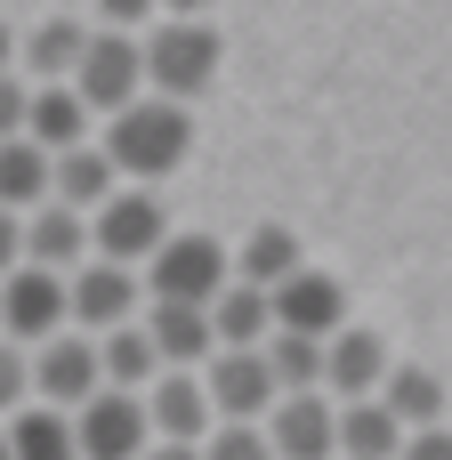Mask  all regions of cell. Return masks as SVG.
Segmentation results:
<instances>
[{
	"label": "cell",
	"instance_id": "6da1fadb",
	"mask_svg": "<svg viewBox=\"0 0 452 460\" xmlns=\"http://www.w3.org/2000/svg\"><path fill=\"white\" fill-rule=\"evenodd\" d=\"M97 146H105V162L121 170V186H154V178H170V170L194 154V113L170 105V97H137L129 113L105 121Z\"/></svg>",
	"mask_w": 452,
	"mask_h": 460
},
{
	"label": "cell",
	"instance_id": "7a4b0ae2",
	"mask_svg": "<svg viewBox=\"0 0 452 460\" xmlns=\"http://www.w3.org/2000/svg\"><path fill=\"white\" fill-rule=\"evenodd\" d=\"M218 57H226L218 24H202V16H162V24L146 32V89L170 97V105H194V97L218 81Z\"/></svg>",
	"mask_w": 452,
	"mask_h": 460
},
{
	"label": "cell",
	"instance_id": "3957f363",
	"mask_svg": "<svg viewBox=\"0 0 452 460\" xmlns=\"http://www.w3.org/2000/svg\"><path fill=\"white\" fill-rule=\"evenodd\" d=\"M146 291L154 307H218L235 291V251L218 234H170L162 259L146 267Z\"/></svg>",
	"mask_w": 452,
	"mask_h": 460
},
{
	"label": "cell",
	"instance_id": "277c9868",
	"mask_svg": "<svg viewBox=\"0 0 452 460\" xmlns=\"http://www.w3.org/2000/svg\"><path fill=\"white\" fill-rule=\"evenodd\" d=\"M73 97L89 105V113H129L137 97H154L146 89V40H129L121 24H97V40H89V57H81V73H73Z\"/></svg>",
	"mask_w": 452,
	"mask_h": 460
},
{
	"label": "cell",
	"instance_id": "5b68a950",
	"mask_svg": "<svg viewBox=\"0 0 452 460\" xmlns=\"http://www.w3.org/2000/svg\"><path fill=\"white\" fill-rule=\"evenodd\" d=\"M89 234H97V259H113V267H154L162 259V243H170V210H162V194L154 186H121L97 218H89Z\"/></svg>",
	"mask_w": 452,
	"mask_h": 460
},
{
	"label": "cell",
	"instance_id": "8992f818",
	"mask_svg": "<svg viewBox=\"0 0 452 460\" xmlns=\"http://www.w3.org/2000/svg\"><path fill=\"white\" fill-rule=\"evenodd\" d=\"M65 332H73V283L49 275V267H16V275L0 283V340L49 348V340H65Z\"/></svg>",
	"mask_w": 452,
	"mask_h": 460
},
{
	"label": "cell",
	"instance_id": "52a82bcc",
	"mask_svg": "<svg viewBox=\"0 0 452 460\" xmlns=\"http://www.w3.org/2000/svg\"><path fill=\"white\" fill-rule=\"evenodd\" d=\"M32 388H40L49 412H89L105 396V348L89 332H65V340L32 348Z\"/></svg>",
	"mask_w": 452,
	"mask_h": 460
},
{
	"label": "cell",
	"instance_id": "ba28073f",
	"mask_svg": "<svg viewBox=\"0 0 452 460\" xmlns=\"http://www.w3.org/2000/svg\"><path fill=\"white\" fill-rule=\"evenodd\" d=\"M202 388H210V404H218V429H267V412L283 404V380H275L267 348H259V356H218V364L202 372Z\"/></svg>",
	"mask_w": 452,
	"mask_h": 460
},
{
	"label": "cell",
	"instance_id": "9c48e42d",
	"mask_svg": "<svg viewBox=\"0 0 452 460\" xmlns=\"http://www.w3.org/2000/svg\"><path fill=\"white\" fill-rule=\"evenodd\" d=\"M73 429H81V460H146L154 453V412H146V396H121V388H105L89 412H73Z\"/></svg>",
	"mask_w": 452,
	"mask_h": 460
},
{
	"label": "cell",
	"instance_id": "30bf717a",
	"mask_svg": "<svg viewBox=\"0 0 452 460\" xmlns=\"http://www.w3.org/2000/svg\"><path fill=\"white\" fill-rule=\"evenodd\" d=\"M146 412H154V445H186V453H202V445L218 437V404H210L202 372H162L154 396H146Z\"/></svg>",
	"mask_w": 452,
	"mask_h": 460
},
{
	"label": "cell",
	"instance_id": "8fae6325",
	"mask_svg": "<svg viewBox=\"0 0 452 460\" xmlns=\"http://www.w3.org/2000/svg\"><path fill=\"white\" fill-rule=\"evenodd\" d=\"M137 267H113V259H89L81 275H73V332H89V340H105V332H121V323H137Z\"/></svg>",
	"mask_w": 452,
	"mask_h": 460
},
{
	"label": "cell",
	"instance_id": "7c38bea8",
	"mask_svg": "<svg viewBox=\"0 0 452 460\" xmlns=\"http://www.w3.org/2000/svg\"><path fill=\"white\" fill-rule=\"evenodd\" d=\"M275 299V332H291V340H340L348 332V291L323 275V267H307V275H291L283 291H267Z\"/></svg>",
	"mask_w": 452,
	"mask_h": 460
},
{
	"label": "cell",
	"instance_id": "4fadbf2b",
	"mask_svg": "<svg viewBox=\"0 0 452 460\" xmlns=\"http://www.w3.org/2000/svg\"><path fill=\"white\" fill-rule=\"evenodd\" d=\"M388 340L380 332H364V323H348L332 348H323V388H332V404H372L380 388H388Z\"/></svg>",
	"mask_w": 452,
	"mask_h": 460
},
{
	"label": "cell",
	"instance_id": "5bb4252c",
	"mask_svg": "<svg viewBox=\"0 0 452 460\" xmlns=\"http://www.w3.org/2000/svg\"><path fill=\"white\" fill-rule=\"evenodd\" d=\"M97 259V234H89V218L81 210H65V202H49V210H32L24 218V267H49V275H81Z\"/></svg>",
	"mask_w": 452,
	"mask_h": 460
},
{
	"label": "cell",
	"instance_id": "9a60e30c",
	"mask_svg": "<svg viewBox=\"0 0 452 460\" xmlns=\"http://www.w3.org/2000/svg\"><path fill=\"white\" fill-rule=\"evenodd\" d=\"M267 437H275L283 460H340V404H323V388L315 396H283L267 412Z\"/></svg>",
	"mask_w": 452,
	"mask_h": 460
},
{
	"label": "cell",
	"instance_id": "2e32d148",
	"mask_svg": "<svg viewBox=\"0 0 452 460\" xmlns=\"http://www.w3.org/2000/svg\"><path fill=\"white\" fill-rule=\"evenodd\" d=\"M89 40H97V24H81V16H32V32H24V73H32L40 89H73Z\"/></svg>",
	"mask_w": 452,
	"mask_h": 460
},
{
	"label": "cell",
	"instance_id": "e0dca14e",
	"mask_svg": "<svg viewBox=\"0 0 452 460\" xmlns=\"http://www.w3.org/2000/svg\"><path fill=\"white\" fill-rule=\"evenodd\" d=\"M291 275H307V251H299V234L291 226H251L243 243H235V283H251V291H283Z\"/></svg>",
	"mask_w": 452,
	"mask_h": 460
},
{
	"label": "cell",
	"instance_id": "ac0fdd59",
	"mask_svg": "<svg viewBox=\"0 0 452 460\" xmlns=\"http://www.w3.org/2000/svg\"><path fill=\"white\" fill-rule=\"evenodd\" d=\"M146 332H154V348H162V372H210L218 364V323H210V307H154L146 315Z\"/></svg>",
	"mask_w": 452,
	"mask_h": 460
},
{
	"label": "cell",
	"instance_id": "d6986e66",
	"mask_svg": "<svg viewBox=\"0 0 452 460\" xmlns=\"http://www.w3.org/2000/svg\"><path fill=\"white\" fill-rule=\"evenodd\" d=\"M49 202H57V154H40L32 137L0 146V210L32 218V210H49Z\"/></svg>",
	"mask_w": 452,
	"mask_h": 460
},
{
	"label": "cell",
	"instance_id": "ffe728a7",
	"mask_svg": "<svg viewBox=\"0 0 452 460\" xmlns=\"http://www.w3.org/2000/svg\"><path fill=\"white\" fill-rule=\"evenodd\" d=\"M412 429L372 396V404H340V460H404Z\"/></svg>",
	"mask_w": 452,
	"mask_h": 460
},
{
	"label": "cell",
	"instance_id": "44dd1931",
	"mask_svg": "<svg viewBox=\"0 0 452 460\" xmlns=\"http://www.w3.org/2000/svg\"><path fill=\"white\" fill-rule=\"evenodd\" d=\"M210 323H218V356H259V348L275 340V299L251 291V283H235V291L210 307Z\"/></svg>",
	"mask_w": 452,
	"mask_h": 460
},
{
	"label": "cell",
	"instance_id": "7402d4cb",
	"mask_svg": "<svg viewBox=\"0 0 452 460\" xmlns=\"http://www.w3.org/2000/svg\"><path fill=\"white\" fill-rule=\"evenodd\" d=\"M97 348H105V388H121V396H154V380H162V348H154L146 315L121 323V332H105Z\"/></svg>",
	"mask_w": 452,
	"mask_h": 460
},
{
	"label": "cell",
	"instance_id": "603a6c76",
	"mask_svg": "<svg viewBox=\"0 0 452 460\" xmlns=\"http://www.w3.org/2000/svg\"><path fill=\"white\" fill-rule=\"evenodd\" d=\"M113 194H121V170L105 162V146H81V154H57V202H65V210L97 218V210H105Z\"/></svg>",
	"mask_w": 452,
	"mask_h": 460
},
{
	"label": "cell",
	"instance_id": "cb8c5ba5",
	"mask_svg": "<svg viewBox=\"0 0 452 460\" xmlns=\"http://www.w3.org/2000/svg\"><path fill=\"white\" fill-rule=\"evenodd\" d=\"M40 154H81L89 146V105L73 89H32V129H24Z\"/></svg>",
	"mask_w": 452,
	"mask_h": 460
},
{
	"label": "cell",
	"instance_id": "d4e9b609",
	"mask_svg": "<svg viewBox=\"0 0 452 460\" xmlns=\"http://www.w3.org/2000/svg\"><path fill=\"white\" fill-rule=\"evenodd\" d=\"M380 404H388L412 437L445 429V380H437V372H421V364H396V372H388V388H380Z\"/></svg>",
	"mask_w": 452,
	"mask_h": 460
},
{
	"label": "cell",
	"instance_id": "484cf974",
	"mask_svg": "<svg viewBox=\"0 0 452 460\" xmlns=\"http://www.w3.org/2000/svg\"><path fill=\"white\" fill-rule=\"evenodd\" d=\"M8 453L16 460H81V429H73V412L32 404V412L8 420Z\"/></svg>",
	"mask_w": 452,
	"mask_h": 460
},
{
	"label": "cell",
	"instance_id": "4316f807",
	"mask_svg": "<svg viewBox=\"0 0 452 460\" xmlns=\"http://www.w3.org/2000/svg\"><path fill=\"white\" fill-rule=\"evenodd\" d=\"M32 404H40V388H32V348L0 340V412L16 420V412H32Z\"/></svg>",
	"mask_w": 452,
	"mask_h": 460
},
{
	"label": "cell",
	"instance_id": "83f0119b",
	"mask_svg": "<svg viewBox=\"0 0 452 460\" xmlns=\"http://www.w3.org/2000/svg\"><path fill=\"white\" fill-rule=\"evenodd\" d=\"M202 460H283V453H275L267 429H218V437L202 445Z\"/></svg>",
	"mask_w": 452,
	"mask_h": 460
},
{
	"label": "cell",
	"instance_id": "f1b7e54d",
	"mask_svg": "<svg viewBox=\"0 0 452 460\" xmlns=\"http://www.w3.org/2000/svg\"><path fill=\"white\" fill-rule=\"evenodd\" d=\"M24 129H32V81L0 73V146H16Z\"/></svg>",
	"mask_w": 452,
	"mask_h": 460
},
{
	"label": "cell",
	"instance_id": "f546056e",
	"mask_svg": "<svg viewBox=\"0 0 452 460\" xmlns=\"http://www.w3.org/2000/svg\"><path fill=\"white\" fill-rule=\"evenodd\" d=\"M16 267H24V218H16V210H0V283H8Z\"/></svg>",
	"mask_w": 452,
	"mask_h": 460
},
{
	"label": "cell",
	"instance_id": "4dcf8cb0",
	"mask_svg": "<svg viewBox=\"0 0 452 460\" xmlns=\"http://www.w3.org/2000/svg\"><path fill=\"white\" fill-rule=\"evenodd\" d=\"M404 460H452V429H429V437H412Z\"/></svg>",
	"mask_w": 452,
	"mask_h": 460
},
{
	"label": "cell",
	"instance_id": "1f68e13d",
	"mask_svg": "<svg viewBox=\"0 0 452 460\" xmlns=\"http://www.w3.org/2000/svg\"><path fill=\"white\" fill-rule=\"evenodd\" d=\"M8 65H16V24L0 16V73H8Z\"/></svg>",
	"mask_w": 452,
	"mask_h": 460
},
{
	"label": "cell",
	"instance_id": "d6a6232c",
	"mask_svg": "<svg viewBox=\"0 0 452 460\" xmlns=\"http://www.w3.org/2000/svg\"><path fill=\"white\" fill-rule=\"evenodd\" d=\"M146 460H202V453H186V445H154Z\"/></svg>",
	"mask_w": 452,
	"mask_h": 460
},
{
	"label": "cell",
	"instance_id": "836d02e7",
	"mask_svg": "<svg viewBox=\"0 0 452 460\" xmlns=\"http://www.w3.org/2000/svg\"><path fill=\"white\" fill-rule=\"evenodd\" d=\"M0 460H16V453H8V420H0Z\"/></svg>",
	"mask_w": 452,
	"mask_h": 460
}]
</instances>
